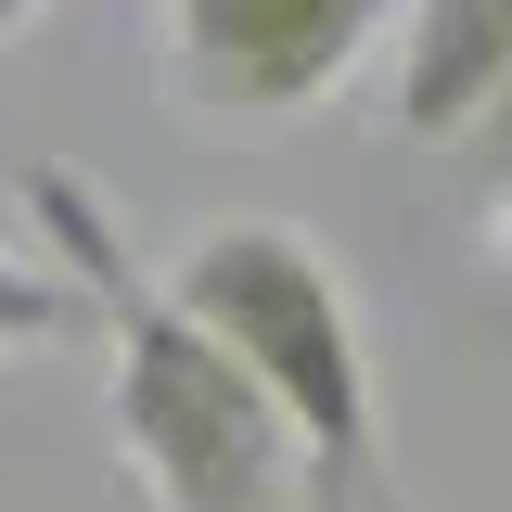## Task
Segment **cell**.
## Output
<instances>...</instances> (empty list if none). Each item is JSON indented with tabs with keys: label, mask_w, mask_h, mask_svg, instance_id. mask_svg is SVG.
Wrapping results in <instances>:
<instances>
[{
	"label": "cell",
	"mask_w": 512,
	"mask_h": 512,
	"mask_svg": "<svg viewBox=\"0 0 512 512\" xmlns=\"http://www.w3.org/2000/svg\"><path fill=\"white\" fill-rule=\"evenodd\" d=\"M26 218H39V256L77 282V308L103 320V423H116V461L154 512H282L308 474H295V436L282 410L256 397L244 359H218L180 320L167 269H128V231L103 218V192L77 167H39L26 180Z\"/></svg>",
	"instance_id": "obj_1"
},
{
	"label": "cell",
	"mask_w": 512,
	"mask_h": 512,
	"mask_svg": "<svg viewBox=\"0 0 512 512\" xmlns=\"http://www.w3.org/2000/svg\"><path fill=\"white\" fill-rule=\"evenodd\" d=\"M167 295H180V320L218 359H244L256 397L282 410L295 474H308V512H397L359 295H346V269H333L295 218H205V231L167 256Z\"/></svg>",
	"instance_id": "obj_2"
},
{
	"label": "cell",
	"mask_w": 512,
	"mask_h": 512,
	"mask_svg": "<svg viewBox=\"0 0 512 512\" xmlns=\"http://www.w3.org/2000/svg\"><path fill=\"white\" fill-rule=\"evenodd\" d=\"M397 0H167V90L192 116H308L372 64Z\"/></svg>",
	"instance_id": "obj_3"
},
{
	"label": "cell",
	"mask_w": 512,
	"mask_h": 512,
	"mask_svg": "<svg viewBox=\"0 0 512 512\" xmlns=\"http://www.w3.org/2000/svg\"><path fill=\"white\" fill-rule=\"evenodd\" d=\"M384 116H397V141H423V154L512 141V0H410Z\"/></svg>",
	"instance_id": "obj_4"
},
{
	"label": "cell",
	"mask_w": 512,
	"mask_h": 512,
	"mask_svg": "<svg viewBox=\"0 0 512 512\" xmlns=\"http://www.w3.org/2000/svg\"><path fill=\"white\" fill-rule=\"evenodd\" d=\"M77 282H64L52 256H13L0 244V359H26V346H52V333H77Z\"/></svg>",
	"instance_id": "obj_5"
}]
</instances>
